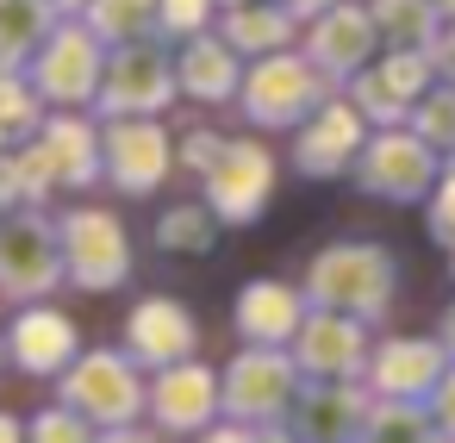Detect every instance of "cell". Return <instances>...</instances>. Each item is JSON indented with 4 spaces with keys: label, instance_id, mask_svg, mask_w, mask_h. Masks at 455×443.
<instances>
[{
    "label": "cell",
    "instance_id": "obj_1",
    "mask_svg": "<svg viewBox=\"0 0 455 443\" xmlns=\"http://www.w3.org/2000/svg\"><path fill=\"white\" fill-rule=\"evenodd\" d=\"M312 94H318V82H312L299 63H268V69H256V76H250V94H243V101H250V113H256V119L287 125Z\"/></svg>",
    "mask_w": 455,
    "mask_h": 443
},
{
    "label": "cell",
    "instance_id": "obj_2",
    "mask_svg": "<svg viewBox=\"0 0 455 443\" xmlns=\"http://www.w3.org/2000/svg\"><path fill=\"white\" fill-rule=\"evenodd\" d=\"M212 194H219V206H225V213H250V206L268 194V157H262V150H250V144L225 150V157H219V169H212Z\"/></svg>",
    "mask_w": 455,
    "mask_h": 443
},
{
    "label": "cell",
    "instance_id": "obj_3",
    "mask_svg": "<svg viewBox=\"0 0 455 443\" xmlns=\"http://www.w3.org/2000/svg\"><path fill=\"white\" fill-rule=\"evenodd\" d=\"M44 88L57 101H82L94 88V44L82 32H63L51 51H44Z\"/></svg>",
    "mask_w": 455,
    "mask_h": 443
},
{
    "label": "cell",
    "instance_id": "obj_4",
    "mask_svg": "<svg viewBox=\"0 0 455 443\" xmlns=\"http://www.w3.org/2000/svg\"><path fill=\"white\" fill-rule=\"evenodd\" d=\"M113 163L125 188H150L163 175V132L156 125H119L113 132Z\"/></svg>",
    "mask_w": 455,
    "mask_h": 443
},
{
    "label": "cell",
    "instance_id": "obj_5",
    "mask_svg": "<svg viewBox=\"0 0 455 443\" xmlns=\"http://www.w3.org/2000/svg\"><path fill=\"white\" fill-rule=\"evenodd\" d=\"M113 107H144V101H163V63L156 57H125L113 69Z\"/></svg>",
    "mask_w": 455,
    "mask_h": 443
},
{
    "label": "cell",
    "instance_id": "obj_6",
    "mask_svg": "<svg viewBox=\"0 0 455 443\" xmlns=\"http://www.w3.org/2000/svg\"><path fill=\"white\" fill-rule=\"evenodd\" d=\"M418 175H424V150L418 144H399V138H387L380 150H374V188H393V194H411L418 188Z\"/></svg>",
    "mask_w": 455,
    "mask_h": 443
},
{
    "label": "cell",
    "instance_id": "obj_7",
    "mask_svg": "<svg viewBox=\"0 0 455 443\" xmlns=\"http://www.w3.org/2000/svg\"><path fill=\"white\" fill-rule=\"evenodd\" d=\"M44 32V0H0V57H20Z\"/></svg>",
    "mask_w": 455,
    "mask_h": 443
},
{
    "label": "cell",
    "instance_id": "obj_8",
    "mask_svg": "<svg viewBox=\"0 0 455 443\" xmlns=\"http://www.w3.org/2000/svg\"><path fill=\"white\" fill-rule=\"evenodd\" d=\"M368 20L362 13H331V26H324V38H318V57H331V63H355L362 51H368Z\"/></svg>",
    "mask_w": 455,
    "mask_h": 443
},
{
    "label": "cell",
    "instance_id": "obj_9",
    "mask_svg": "<svg viewBox=\"0 0 455 443\" xmlns=\"http://www.w3.org/2000/svg\"><path fill=\"white\" fill-rule=\"evenodd\" d=\"M188 88H194V94H225V88H231V57H225L219 44L188 51Z\"/></svg>",
    "mask_w": 455,
    "mask_h": 443
},
{
    "label": "cell",
    "instance_id": "obj_10",
    "mask_svg": "<svg viewBox=\"0 0 455 443\" xmlns=\"http://www.w3.org/2000/svg\"><path fill=\"white\" fill-rule=\"evenodd\" d=\"M349 144H355V113H324V125L306 138V163H331Z\"/></svg>",
    "mask_w": 455,
    "mask_h": 443
},
{
    "label": "cell",
    "instance_id": "obj_11",
    "mask_svg": "<svg viewBox=\"0 0 455 443\" xmlns=\"http://www.w3.org/2000/svg\"><path fill=\"white\" fill-rule=\"evenodd\" d=\"M144 20H150V0H100L94 7V26L113 32V38H132Z\"/></svg>",
    "mask_w": 455,
    "mask_h": 443
},
{
    "label": "cell",
    "instance_id": "obj_12",
    "mask_svg": "<svg viewBox=\"0 0 455 443\" xmlns=\"http://www.w3.org/2000/svg\"><path fill=\"white\" fill-rule=\"evenodd\" d=\"M231 38H237V44H281L287 26H281L275 13H237V20H231Z\"/></svg>",
    "mask_w": 455,
    "mask_h": 443
},
{
    "label": "cell",
    "instance_id": "obj_13",
    "mask_svg": "<svg viewBox=\"0 0 455 443\" xmlns=\"http://www.w3.org/2000/svg\"><path fill=\"white\" fill-rule=\"evenodd\" d=\"M380 13H387V26H393V32L424 38V0H380Z\"/></svg>",
    "mask_w": 455,
    "mask_h": 443
},
{
    "label": "cell",
    "instance_id": "obj_14",
    "mask_svg": "<svg viewBox=\"0 0 455 443\" xmlns=\"http://www.w3.org/2000/svg\"><path fill=\"white\" fill-rule=\"evenodd\" d=\"M26 119H32V101H26V88L0 82V132H20Z\"/></svg>",
    "mask_w": 455,
    "mask_h": 443
},
{
    "label": "cell",
    "instance_id": "obj_15",
    "mask_svg": "<svg viewBox=\"0 0 455 443\" xmlns=\"http://www.w3.org/2000/svg\"><path fill=\"white\" fill-rule=\"evenodd\" d=\"M163 13H169V26H200V13H206V0H163Z\"/></svg>",
    "mask_w": 455,
    "mask_h": 443
},
{
    "label": "cell",
    "instance_id": "obj_16",
    "mask_svg": "<svg viewBox=\"0 0 455 443\" xmlns=\"http://www.w3.org/2000/svg\"><path fill=\"white\" fill-rule=\"evenodd\" d=\"M299 7H318V0H299Z\"/></svg>",
    "mask_w": 455,
    "mask_h": 443
},
{
    "label": "cell",
    "instance_id": "obj_17",
    "mask_svg": "<svg viewBox=\"0 0 455 443\" xmlns=\"http://www.w3.org/2000/svg\"><path fill=\"white\" fill-rule=\"evenodd\" d=\"M449 7H455V0H449Z\"/></svg>",
    "mask_w": 455,
    "mask_h": 443
}]
</instances>
